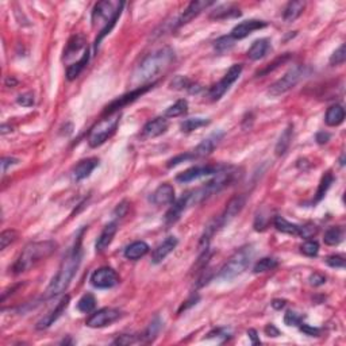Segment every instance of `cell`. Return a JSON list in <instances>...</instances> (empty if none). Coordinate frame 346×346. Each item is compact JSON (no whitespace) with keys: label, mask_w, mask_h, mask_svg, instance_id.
Segmentation results:
<instances>
[{"label":"cell","mask_w":346,"mask_h":346,"mask_svg":"<svg viewBox=\"0 0 346 346\" xmlns=\"http://www.w3.org/2000/svg\"><path fill=\"white\" fill-rule=\"evenodd\" d=\"M124 3L122 2H110V0H103L95 4L94 11H92V25L95 27H100V33L95 41V48L98 49L99 44L110 31L113 30L117 21L122 14V8Z\"/></svg>","instance_id":"cell-3"},{"label":"cell","mask_w":346,"mask_h":346,"mask_svg":"<svg viewBox=\"0 0 346 346\" xmlns=\"http://www.w3.org/2000/svg\"><path fill=\"white\" fill-rule=\"evenodd\" d=\"M168 130V120L165 118H156L149 120L142 129L143 138H156L158 135L164 134Z\"/></svg>","instance_id":"cell-21"},{"label":"cell","mask_w":346,"mask_h":346,"mask_svg":"<svg viewBox=\"0 0 346 346\" xmlns=\"http://www.w3.org/2000/svg\"><path fill=\"white\" fill-rule=\"evenodd\" d=\"M237 15H241L240 10H237V8L229 7V8H227V11H226V10H225V11H221V10H218V11H214L211 14V18L222 19V18H230V16H237Z\"/></svg>","instance_id":"cell-44"},{"label":"cell","mask_w":346,"mask_h":346,"mask_svg":"<svg viewBox=\"0 0 346 346\" xmlns=\"http://www.w3.org/2000/svg\"><path fill=\"white\" fill-rule=\"evenodd\" d=\"M152 202L156 206H167L175 202V188L171 184H161L152 195Z\"/></svg>","instance_id":"cell-18"},{"label":"cell","mask_w":346,"mask_h":346,"mask_svg":"<svg viewBox=\"0 0 346 346\" xmlns=\"http://www.w3.org/2000/svg\"><path fill=\"white\" fill-rule=\"evenodd\" d=\"M187 110H188V103H187V100L181 99V100H177L173 106L167 108V111H165V117L167 118L180 117V115H184V114L187 113Z\"/></svg>","instance_id":"cell-34"},{"label":"cell","mask_w":346,"mask_h":346,"mask_svg":"<svg viewBox=\"0 0 346 346\" xmlns=\"http://www.w3.org/2000/svg\"><path fill=\"white\" fill-rule=\"evenodd\" d=\"M18 104L23 107H31L34 104V95L33 94H23L18 96Z\"/></svg>","instance_id":"cell-48"},{"label":"cell","mask_w":346,"mask_h":346,"mask_svg":"<svg viewBox=\"0 0 346 346\" xmlns=\"http://www.w3.org/2000/svg\"><path fill=\"white\" fill-rule=\"evenodd\" d=\"M18 162L19 160H16V158H12V157H4L3 160H2V172H3V175L7 172L8 167L16 165Z\"/></svg>","instance_id":"cell-51"},{"label":"cell","mask_w":346,"mask_h":346,"mask_svg":"<svg viewBox=\"0 0 346 346\" xmlns=\"http://www.w3.org/2000/svg\"><path fill=\"white\" fill-rule=\"evenodd\" d=\"M265 333L269 335V337H277V335H280V332L275 327L274 324H268L265 327Z\"/></svg>","instance_id":"cell-54"},{"label":"cell","mask_w":346,"mask_h":346,"mask_svg":"<svg viewBox=\"0 0 346 346\" xmlns=\"http://www.w3.org/2000/svg\"><path fill=\"white\" fill-rule=\"evenodd\" d=\"M326 263H327V265L332 266V268H343L345 266V260H343L342 256L338 254L329 256L327 259H326Z\"/></svg>","instance_id":"cell-45"},{"label":"cell","mask_w":346,"mask_h":346,"mask_svg":"<svg viewBox=\"0 0 346 346\" xmlns=\"http://www.w3.org/2000/svg\"><path fill=\"white\" fill-rule=\"evenodd\" d=\"M91 283L96 288H113L119 283V276L113 268L103 266L91 275Z\"/></svg>","instance_id":"cell-12"},{"label":"cell","mask_w":346,"mask_h":346,"mask_svg":"<svg viewBox=\"0 0 346 346\" xmlns=\"http://www.w3.org/2000/svg\"><path fill=\"white\" fill-rule=\"evenodd\" d=\"M274 225L279 231H281V233L302 237V227L298 226V225H294V223L291 222H288L287 219H284L283 216H275Z\"/></svg>","instance_id":"cell-27"},{"label":"cell","mask_w":346,"mask_h":346,"mask_svg":"<svg viewBox=\"0 0 346 346\" xmlns=\"http://www.w3.org/2000/svg\"><path fill=\"white\" fill-rule=\"evenodd\" d=\"M345 119V110L341 104H334L330 108L327 110V113H326V117H324V122L327 126H338L341 124Z\"/></svg>","instance_id":"cell-26"},{"label":"cell","mask_w":346,"mask_h":346,"mask_svg":"<svg viewBox=\"0 0 346 346\" xmlns=\"http://www.w3.org/2000/svg\"><path fill=\"white\" fill-rule=\"evenodd\" d=\"M270 45L269 41L265 40V38H261V40H257L253 42L250 48L248 50V57L253 61H257V60L264 59L266 56V53L269 51Z\"/></svg>","instance_id":"cell-25"},{"label":"cell","mask_w":346,"mask_h":346,"mask_svg":"<svg viewBox=\"0 0 346 346\" xmlns=\"http://www.w3.org/2000/svg\"><path fill=\"white\" fill-rule=\"evenodd\" d=\"M175 61V51L171 48H162L149 54L138 65L133 75L132 84L135 88L149 85L148 83L153 81L158 75L164 73L165 70Z\"/></svg>","instance_id":"cell-1"},{"label":"cell","mask_w":346,"mask_h":346,"mask_svg":"<svg viewBox=\"0 0 346 346\" xmlns=\"http://www.w3.org/2000/svg\"><path fill=\"white\" fill-rule=\"evenodd\" d=\"M6 84H7V85H11V87H14L15 84H16V80H15V79H11V77H8L7 80H6Z\"/></svg>","instance_id":"cell-58"},{"label":"cell","mask_w":346,"mask_h":346,"mask_svg":"<svg viewBox=\"0 0 346 346\" xmlns=\"http://www.w3.org/2000/svg\"><path fill=\"white\" fill-rule=\"evenodd\" d=\"M88 61H89V51H88L87 49V50L83 53V57L68 68V70H66V79L70 81L77 79V77L80 76V73L84 70V68L87 66Z\"/></svg>","instance_id":"cell-28"},{"label":"cell","mask_w":346,"mask_h":346,"mask_svg":"<svg viewBox=\"0 0 346 346\" xmlns=\"http://www.w3.org/2000/svg\"><path fill=\"white\" fill-rule=\"evenodd\" d=\"M310 284L314 285V287H318V285H322L326 283V277L321 274H313L310 276Z\"/></svg>","instance_id":"cell-50"},{"label":"cell","mask_w":346,"mask_h":346,"mask_svg":"<svg viewBox=\"0 0 346 346\" xmlns=\"http://www.w3.org/2000/svg\"><path fill=\"white\" fill-rule=\"evenodd\" d=\"M210 123V120L204 119V118H191V119L184 120L180 126L183 133H191L193 130H197L202 126H206V124Z\"/></svg>","instance_id":"cell-33"},{"label":"cell","mask_w":346,"mask_h":346,"mask_svg":"<svg viewBox=\"0 0 346 346\" xmlns=\"http://www.w3.org/2000/svg\"><path fill=\"white\" fill-rule=\"evenodd\" d=\"M289 59V54H284V56H281V57H279V59L277 60H275L274 62H272V64H269V66H266L265 69L263 70V72H260V75H265V73H269V72H272V70L274 69H276L277 66H280L281 64H284L285 61H287V60Z\"/></svg>","instance_id":"cell-46"},{"label":"cell","mask_w":346,"mask_h":346,"mask_svg":"<svg viewBox=\"0 0 346 346\" xmlns=\"http://www.w3.org/2000/svg\"><path fill=\"white\" fill-rule=\"evenodd\" d=\"M57 250V244L54 241H40V242H30L26 245L22 253L19 254L18 260L12 265L14 274H22L31 269L37 264L50 257Z\"/></svg>","instance_id":"cell-4"},{"label":"cell","mask_w":346,"mask_h":346,"mask_svg":"<svg viewBox=\"0 0 346 346\" xmlns=\"http://www.w3.org/2000/svg\"><path fill=\"white\" fill-rule=\"evenodd\" d=\"M120 122V113L111 114L104 119L99 120L98 123L91 129V132L88 134V143L91 148H98L103 143L108 141L115 132Z\"/></svg>","instance_id":"cell-6"},{"label":"cell","mask_w":346,"mask_h":346,"mask_svg":"<svg viewBox=\"0 0 346 346\" xmlns=\"http://www.w3.org/2000/svg\"><path fill=\"white\" fill-rule=\"evenodd\" d=\"M117 223L115 222H111L108 223L104 229H103V231L100 233V235H99L98 241H96V251L98 253H102V251L106 250L107 248H108V245L113 242V238L114 235L117 234Z\"/></svg>","instance_id":"cell-22"},{"label":"cell","mask_w":346,"mask_h":346,"mask_svg":"<svg viewBox=\"0 0 346 346\" xmlns=\"http://www.w3.org/2000/svg\"><path fill=\"white\" fill-rule=\"evenodd\" d=\"M266 27V22L264 21H257V19H250V21H245L240 23L231 30V38L233 40H244L245 37H248L256 30L264 29Z\"/></svg>","instance_id":"cell-14"},{"label":"cell","mask_w":346,"mask_h":346,"mask_svg":"<svg viewBox=\"0 0 346 346\" xmlns=\"http://www.w3.org/2000/svg\"><path fill=\"white\" fill-rule=\"evenodd\" d=\"M149 89H150V84L149 85H145V87L135 88L134 91L129 92V94H126V95L120 96V98L117 99V100H114L113 103H110V106H107V108L104 110V114L111 115V114L119 113V110L122 108V107H124L126 104H129V103L134 102L135 99H138L139 96H142L143 94H145L146 91H149Z\"/></svg>","instance_id":"cell-13"},{"label":"cell","mask_w":346,"mask_h":346,"mask_svg":"<svg viewBox=\"0 0 346 346\" xmlns=\"http://www.w3.org/2000/svg\"><path fill=\"white\" fill-rule=\"evenodd\" d=\"M133 342H135L134 335H122V337H119V338L114 341L115 345H130Z\"/></svg>","instance_id":"cell-52"},{"label":"cell","mask_w":346,"mask_h":346,"mask_svg":"<svg viewBox=\"0 0 346 346\" xmlns=\"http://www.w3.org/2000/svg\"><path fill=\"white\" fill-rule=\"evenodd\" d=\"M287 302L285 300H281V299H275L274 302H272V307L276 308V310H281L283 307H285Z\"/></svg>","instance_id":"cell-56"},{"label":"cell","mask_w":346,"mask_h":346,"mask_svg":"<svg viewBox=\"0 0 346 346\" xmlns=\"http://www.w3.org/2000/svg\"><path fill=\"white\" fill-rule=\"evenodd\" d=\"M149 245L143 242V241H135L133 244H130L128 248L124 249V257L128 260H135L141 259L143 256L149 253Z\"/></svg>","instance_id":"cell-24"},{"label":"cell","mask_w":346,"mask_h":346,"mask_svg":"<svg viewBox=\"0 0 346 346\" xmlns=\"http://www.w3.org/2000/svg\"><path fill=\"white\" fill-rule=\"evenodd\" d=\"M120 311L117 308H102V310H98L96 313H94L91 317L87 319V326L92 329L98 327H104V326H108V324L114 323L115 321H118L120 318Z\"/></svg>","instance_id":"cell-10"},{"label":"cell","mask_w":346,"mask_h":346,"mask_svg":"<svg viewBox=\"0 0 346 346\" xmlns=\"http://www.w3.org/2000/svg\"><path fill=\"white\" fill-rule=\"evenodd\" d=\"M187 207H190V206H188V201H187V195H183L179 201L173 203V206H172V207L169 208V211L167 212V215H165V223H167V225H173V223L177 222L180 219V216H181L183 211H184Z\"/></svg>","instance_id":"cell-23"},{"label":"cell","mask_w":346,"mask_h":346,"mask_svg":"<svg viewBox=\"0 0 346 346\" xmlns=\"http://www.w3.org/2000/svg\"><path fill=\"white\" fill-rule=\"evenodd\" d=\"M302 321H303L302 315H299V314L295 313V311H288V313L285 314L284 323L287 324V326H299V324L302 323Z\"/></svg>","instance_id":"cell-43"},{"label":"cell","mask_w":346,"mask_h":346,"mask_svg":"<svg viewBox=\"0 0 346 346\" xmlns=\"http://www.w3.org/2000/svg\"><path fill=\"white\" fill-rule=\"evenodd\" d=\"M253 256H254V250H253L251 245H246L244 248H241L221 268L218 277L221 280H231L234 277L240 276L241 274H244L245 270L248 269Z\"/></svg>","instance_id":"cell-5"},{"label":"cell","mask_w":346,"mask_h":346,"mask_svg":"<svg viewBox=\"0 0 346 346\" xmlns=\"http://www.w3.org/2000/svg\"><path fill=\"white\" fill-rule=\"evenodd\" d=\"M81 259H83V249H81V235L77 237L76 242L72 246L65 259L62 260L59 272L53 277V280L46 289V298H54L65 291L69 287L70 281L76 275L79 266H80Z\"/></svg>","instance_id":"cell-2"},{"label":"cell","mask_w":346,"mask_h":346,"mask_svg":"<svg viewBox=\"0 0 346 346\" xmlns=\"http://www.w3.org/2000/svg\"><path fill=\"white\" fill-rule=\"evenodd\" d=\"M96 306V300L94 298L92 294H85L83 298L79 300L77 303V308L81 311V313H91Z\"/></svg>","instance_id":"cell-37"},{"label":"cell","mask_w":346,"mask_h":346,"mask_svg":"<svg viewBox=\"0 0 346 346\" xmlns=\"http://www.w3.org/2000/svg\"><path fill=\"white\" fill-rule=\"evenodd\" d=\"M161 329V322L158 318H156L152 323L149 324V327L145 332V335H143V338H145V342H152L154 338H156V335L158 334Z\"/></svg>","instance_id":"cell-40"},{"label":"cell","mask_w":346,"mask_h":346,"mask_svg":"<svg viewBox=\"0 0 346 346\" xmlns=\"http://www.w3.org/2000/svg\"><path fill=\"white\" fill-rule=\"evenodd\" d=\"M188 160H193V156L192 153H186V154H180V156L175 157V158H172L171 161H169V164H168V167L172 168L175 167V165H179L180 162H184V161H188Z\"/></svg>","instance_id":"cell-49"},{"label":"cell","mask_w":346,"mask_h":346,"mask_svg":"<svg viewBox=\"0 0 346 346\" xmlns=\"http://www.w3.org/2000/svg\"><path fill=\"white\" fill-rule=\"evenodd\" d=\"M329 138H330V135L327 133H318L317 135V141L319 143H326L329 141Z\"/></svg>","instance_id":"cell-57"},{"label":"cell","mask_w":346,"mask_h":346,"mask_svg":"<svg viewBox=\"0 0 346 346\" xmlns=\"http://www.w3.org/2000/svg\"><path fill=\"white\" fill-rule=\"evenodd\" d=\"M248 335H249V338L251 339V343H254V345H259V343H261L260 338L257 337V332H256V330H253V329H251V330H249Z\"/></svg>","instance_id":"cell-55"},{"label":"cell","mask_w":346,"mask_h":346,"mask_svg":"<svg viewBox=\"0 0 346 346\" xmlns=\"http://www.w3.org/2000/svg\"><path fill=\"white\" fill-rule=\"evenodd\" d=\"M171 85H172V88H176V89H183V88H190L191 83L187 77L177 76L175 80L172 81Z\"/></svg>","instance_id":"cell-47"},{"label":"cell","mask_w":346,"mask_h":346,"mask_svg":"<svg viewBox=\"0 0 346 346\" xmlns=\"http://www.w3.org/2000/svg\"><path fill=\"white\" fill-rule=\"evenodd\" d=\"M99 165L98 158H87V160L80 161L76 167L73 168L72 171V179L75 181H81V180L87 179L88 176L91 175L92 171Z\"/></svg>","instance_id":"cell-20"},{"label":"cell","mask_w":346,"mask_h":346,"mask_svg":"<svg viewBox=\"0 0 346 346\" xmlns=\"http://www.w3.org/2000/svg\"><path fill=\"white\" fill-rule=\"evenodd\" d=\"M222 135H223L222 133H215V134L210 135V137L204 139V141H202V142L193 149V152H191L193 156V160H195V158H202V157H206L210 153H212V150L218 146L219 141L222 138Z\"/></svg>","instance_id":"cell-17"},{"label":"cell","mask_w":346,"mask_h":346,"mask_svg":"<svg viewBox=\"0 0 346 346\" xmlns=\"http://www.w3.org/2000/svg\"><path fill=\"white\" fill-rule=\"evenodd\" d=\"M300 330H302L303 333H306L307 335H311V337H318V335H319V329L311 327L308 324H303V326H300Z\"/></svg>","instance_id":"cell-53"},{"label":"cell","mask_w":346,"mask_h":346,"mask_svg":"<svg viewBox=\"0 0 346 346\" xmlns=\"http://www.w3.org/2000/svg\"><path fill=\"white\" fill-rule=\"evenodd\" d=\"M300 250L307 257H315L318 254V251H319V244H318L317 241L308 240L300 246Z\"/></svg>","instance_id":"cell-39"},{"label":"cell","mask_w":346,"mask_h":346,"mask_svg":"<svg viewBox=\"0 0 346 346\" xmlns=\"http://www.w3.org/2000/svg\"><path fill=\"white\" fill-rule=\"evenodd\" d=\"M176 246H177V238L168 237L167 240L162 241L153 250V253H152V263L160 264L168 254H171L172 251L175 250Z\"/></svg>","instance_id":"cell-19"},{"label":"cell","mask_w":346,"mask_h":346,"mask_svg":"<svg viewBox=\"0 0 346 346\" xmlns=\"http://www.w3.org/2000/svg\"><path fill=\"white\" fill-rule=\"evenodd\" d=\"M80 50H87L85 49V38L83 35H75L72 37L66 45V49L64 50L65 59H69L73 54H76Z\"/></svg>","instance_id":"cell-30"},{"label":"cell","mask_w":346,"mask_h":346,"mask_svg":"<svg viewBox=\"0 0 346 346\" xmlns=\"http://www.w3.org/2000/svg\"><path fill=\"white\" fill-rule=\"evenodd\" d=\"M245 202H246V199H245L244 195H235V196L230 199L229 203L226 204V208H225L223 214L218 219H215V223H216L218 229H222L223 226H226L227 223L231 222L242 211Z\"/></svg>","instance_id":"cell-9"},{"label":"cell","mask_w":346,"mask_h":346,"mask_svg":"<svg viewBox=\"0 0 346 346\" xmlns=\"http://www.w3.org/2000/svg\"><path fill=\"white\" fill-rule=\"evenodd\" d=\"M69 300H70L69 296L68 295L64 296V298L59 302V304L54 307V310H51L46 317L42 318V319L37 323V329H38V330H44V329H48L49 326H51V324L54 323V322L61 317L62 314H64V311L66 310V307L69 304Z\"/></svg>","instance_id":"cell-15"},{"label":"cell","mask_w":346,"mask_h":346,"mask_svg":"<svg viewBox=\"0 0 346 346\" xmlns=\"http://www.w3.org/2000/svg\"><path fill=\"white\" fill-rule=\"evenodd\" d=\"M214 2H206V0H197V2H192L190 3V6L184 10V12L181 14V16L177 21V26L187 25L188 22H191L193 18H196L197 15L201 14L202 11H204L206 8L212 6Z\"/></svg>","instance_id":"cell-16"},{"label":"cell","mask_w":346,"mask_h":346,"mask_svg":"<svg viewBox=\"0 0 346 346\" xmlns=\"http://www.w3.org/2000/svg\"><path fill=\"white\" fill-rule=\"evenodd\" d=\"M292 130H294V128H292V124H289V126L285 129L284 132H283V134H281V137L279 138V141H277V143H276L277 156H283V154H284L288 150L289 145H291Z\"/></svg>","instance_id":"cell-31"},{"label":"cell","mask_w":346,"mask_h":346,"mask_svg":"<svg viewBox=\"0 0 346 346\" xmlns=\"http://www.w3.org/2000/svg\"><path fill=\"white\" fill-rule=\"evenodd\" d=\"M225 167L222 165H199V167H193L187 169L183 173H180L176 179L180 183H191L193 180H197L203 177V176L216 175L218 172H221Z\"/></svg>","instance_id":"cell-11"},{"label":"cell","mask_w":346,"mask_h":346,"mask_svg":"<svg viewBox=\"0 0 346 346\" xmlns=\"http://www.w3.org/2000/svg\"><path fill=\"white\" fill-rule=\"evenodd\" d=\"M346 60V50H345V45H341L337 50L333 53L332 59H330V65L335 66V65H342L343 62Z\"/></svg>","instance_id":"cell-42"},{"label":"cell","mask_w":346,"mask_h":346,"mask_svg":"<svg viewBox=\"0 0 346 346\" xmlns=\"http://www.w3.org/2000/svg\"><path fill=\"white\" fill-rule=\"evenodd\" d=\"M241 73H242V65H241V64H235V65L231 66V68L227 70L226 75L223 76L222 80L215 84L214 87L210 89V92H208V98L211 99L212 102L219 100V99L226 94L227 89L238 80V77L241 76Z\"/></svg>","instance_id":"cell-8"},{"label":"cell","mask_w":346,"mask_h":346,"mask_svg":"<svg viewBox=\"0 0 346 346\" xmlns=\"http://www.w3.org/2000/svg\"><path fill=\"white\" fill-rule=\"evenodd\" d=\"M18 237V234L15 230H4L3 233L0 234V249L4 250L8 245H11Z\"/></svg>","instance_id":"cell-41"},{"label":"cell","mask_w":346,"mask_h":346,"mask_svg":"<svg viewBox=\"0 0 346 346\" xmlns=\"http://www.w3.org/2000/svg\"><path fill=\"white\" fill-rule=\"evenodd\" d=\"M233 46H234V40L231 38V35L221 37V38H218V40L214 42L215 51H216V53H219V54H223V53H226V51H229L230 49L233 48Z\"/></svg>","instance_id":"cell-36"},{"label":"cell","mask_w":346,"mask_h":346,"mask_svg":"<svg viewBox=\"0 0 346 346\" xmlns=\"http://www.w3.org/2000/svg\"><path fill=\"white\" fill-rule=\"evenodd\" d=\"M304 75H306V68H304V66L302 65L294 66V68H291V69L288 70L281 79H279L276 83H274L270 85L268 94L272 96L283 95V94H285V92H288L289 89H292V88L295 87L296 84L304 77Z\"/></svg>","instance_id":"cell-7"},{"label":"cell","mask_w":346,"mask_h":346,"mask_svg":"<svg viewBox=\"0 0 346 346\" xmlns=\"http://www.w3.org/2000/svg\"><path fill=\"white\" fill-rule=\"evenodd\" d=\"M333 180H334V177H333L332 173H326V175L322 177L321 180V184H319V187H318V191H317V196H315V203H318V202H321L322 199L324 197V195H326V192H327V190L330 188V186L333 184Z\"/></svg>","instance_id":"cell-35"},{"label":"cell","mask_w":346,"mask_h":346,"mask_svg":"<svg viewBox=\"0 0 346 346\" xmlns=\"http://www.w3.org/2000/svg\"><path fill=\"white\" fill-rule=\"evenodd\" d=\"M277 266V260L272 259V257H265L261 259L259 263L254 265V274H263V272H268V270L275 269Z\"/></svg>","instance_id":"cell-38"},{"label":"cell","mask_w":346,"mask_h":346,"mask_svg":"<svg viewBox=\"0 0 346 346\" xmlns=\"http://www.w3.org/2000/svg\"><path fill=\"white\" fill-rule=\"evenodd\" d=\"M306 7L304 2H289L284 10V21L285 22H294L303 14Z\"/></svg>","instance_id":"cell-29"},{"label":"cell","mask_w":346,"mask_h":346,"mask_svg":"<svg viewBox=\"0 0 346 346\" xmlns=\"http://www.w3.org/2000/svg\"><path fill=\"white\" fill-rule=\"evenodd\" d=\"M343 237V231L341 227H330V229L324 233V244L335 246L338 245Z\"/></svg>","instance_id":"cell-32"}]
</instances>
